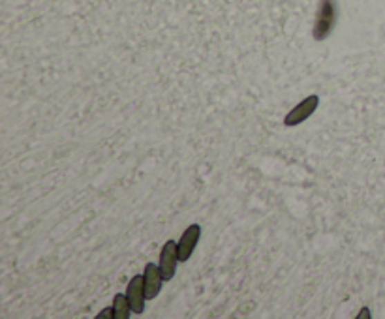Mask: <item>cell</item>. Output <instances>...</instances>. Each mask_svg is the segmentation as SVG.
Segmentation results:
<instances>
[{
  "label": "cell",
  "mask_w": 385,
  "mask_h": 319,
  "mask_svg": "<svg viewBox=\"0 0 385 319\" xmlns=\"http://www.w3.org/2000/svg\"><path fill=\"white\" fill-rule=\"evenodd\" d=\"M332 25H335V2L332 0H321L316 17V27H314V38L316 40H326L331 34Z\"/></svg>",
  "instance_id": "6da1fadb"
},
{
  "label": "cell",
  "mask_w": 385,
  "mask_h": 319,
  "mask_svg": "<svg viewBox=\"0 0 385 319\" xmlns=\"http://www.w3.org/2000/svg\"><path fill=\"white\" fill-rule=\"evenodd\" d=\"M177 263H179V250H177V242L175 240H167L162 253H160V273L164 276L166 282L175 276L177 273Z\"/></svg>",
  "instance_id": "7a4b0ae2"
},
{
  "label": "cell",
  "mask_w": 385,
  "mask_h": 319,
  "mask_svg": "<svg viewBox=\"0 0 385 319\" xmlns=\"http://www.w3.org/2000/svg\"><path fill=\"white\" fill-rule=\"evenodd\" d=\"M319 106V98L316 96V94H312V96H308V98H305V100L301 102L299 106H295L290 111V113L285 115L284 119V124L285 126H297V124H301V122H305L310 115L318 109Z\"/></svg>",
  "instance_id": "3957f363"
},
{
  "label": "cell",
  "mask_w": 385,
  "mask_h": 319,
  "mask_svg": "<svg viewBox=\"0 0 385 319\" xmlns=\"http://www.w3.org/2000/svg\"><path fill=\"white\" fill-rule=\"evenodd\" d=\"M200 235H201V227L198 226V224H192V226L182 233V237H180V240L177 242L180 263H185V261L190 260V255H192V252L196 250V246H198V242H200Z\"/></svg>",
  "instance_id": "277c9868"
},
{
  "label": "cell",
  "mask_w": 385,
  "mask_h": 319,
  "mask_svg": "<svg viewBox=\"0 0 385 319\" xmlns=\"http://www.w3.org/2000/svg\"><path fill=\"white\" fill-rule=\"evenodd\" d=\"M126 297L130 306H132L133 313L143 312V308H145V300H147L145 280H143V276L135 274V276L130 280V284H128V289H126Z\"/></svg>",
  "instance_id": "5b68a950"
},
{
  "label": "cell",
  "mask_w": 385,
  "mask_h": 319,
  "mask_svg": "<svg viewBox=\"0 0 385 319\" xmlns=\"http://www.w3.org/2000/svg\"><path fill=\"white\" fill-rule=\"evenodd\" d=\"M143 280H145V297L147 299H156L158 297L162 284L166 282L162 273H160V267L149 263L145 265V273H143Z\"/></svg>",
  "instance_id": "8992f818"
},
{
  "label": "cell",
  "mask_w": 385,
  "mask_h": 319,
  "mask_svg": "<svg viewBox=\"0 0 385 319\" xmlns=\"http://www.w3.org/2000/svg\"><path fill=\"white\" fill-rule=\"evenodd\" d=\"M113 310H115V319H128L132 316V306L128 302L126 295H115L113 299Z\"/></svg>",
  "instance_id": "52a82bcc"
},
{
  "label": "cell",
  "mask_w": 385,
  "mask_h": 319,
  "mask_svg": "<svg viewBox=\"0 0 385 319\" xmlns=\"http://www.w3.org/2000/svg\"><path fill=\"white\" fill-rule=\"evenodd\" d=\"M96 318L98 319H109V318H115V310L113 308H106V310H104V312H100L98 313V316H96Z\"/></svg>",
  "instance_id": "ba28073f"
},
{
  "label": "cell",
  "mask_w": 385,
  "mask_h": 319,
  "mask_svg": "<svg viewBox=\"0 0 385 319\" xmlns=\"http://www.w3.org/2000/svg\"><path fill=\"white\" fill-rule=\"evenodd\" d=\"M370 318V312H368V308H363V312L357 313V319H368Z\"/></svg>",
  "instance_id": "9c48e42d"
}]
</instances>
